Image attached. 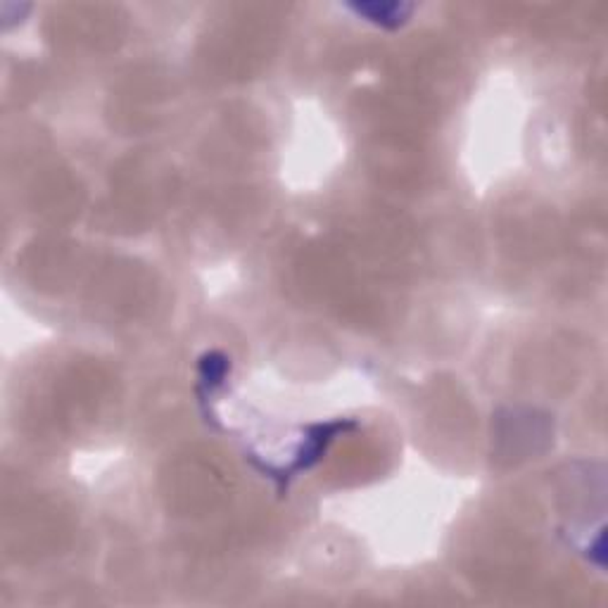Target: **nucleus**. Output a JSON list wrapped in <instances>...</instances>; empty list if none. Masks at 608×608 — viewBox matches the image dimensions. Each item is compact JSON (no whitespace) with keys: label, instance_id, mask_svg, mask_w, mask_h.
<instances>
[{"label":"nucleus","instance_id":"nucleus-1","mask_svg":"<svg viewBox=\"0 0 608 608\" xmlns=\"http://www.w3.org/2000/svg\"><path fill=\"white\" fill-rule=\"evenodd\" d=\"M349 8L355 10V12H359V15L369 17L371 22L380 24V27H390V29H394V27H400V24L407 19L409 12L414 10V5H400V3L378 5V3H373V5H349Z\"/></svg>","mask_w":608,"mask_h":608}]
</instances>
